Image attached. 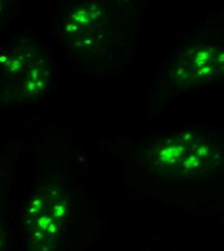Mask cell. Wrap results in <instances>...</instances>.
Returning a JSON list of instances; mask_svg holds the SVG:
<instances>
[{
    "label": "cell",
    "mask_w": 224,
    "mask_h": 251,
    "mask_svg": "<svg viewBox=\"0 0 224 251\" xmlns=\"http://www.w3.org/2000/svg\"><path fill=\"white\" fill-rule=\"evenodd\" d=\"M182 150H183L182 148L175 147V146L167 148V149H165L164 151L161 152V159L166 161V160H169L172 157H178V156H180Z\"/></svg>",
    "instance_id": "6da1fadb"
}]
</instances>
